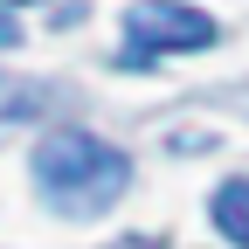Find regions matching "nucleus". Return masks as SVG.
Returning <instances> with one entry per match:
<instances>
[{
    "label": "nucleus",
    "instance_id": "1",
    "mask_svg": "<svg viewBox=\"0 0 249 249\" xmlns=\"http://www.w3.org/2000/svg\"><path fill=\"white\" fill-rule=\"evenodd\" d=\"M124 180H132L124 152L104 145V139H90V132H49L35 145V187L62 214H97L104 201L124 194Z\"/></svg>",
    "mask_w": 249,
    "mask_h": 249
},
{
    "label": "nucleus",
    "instance_id": "3",
    "mask_svg": "<svg viewBox=\"0 0 249 249\" xmlns=\"http://www.w3.org/2000/svg\"><path fill=\"white\" fill-rule=\"evenodd\" d=\"M214 229L249 249V180H229L222 194H214Z\"/></svg>",
    "mask_w": 249,
    "mask_h": 249
},
{
    "label": "nucleus",
    "instance_id": "5",
    "mask_svg": "<svg viewBox=\"0 0 249 249\" xmlns=\"http://www.w3.org/2000/svg\"><path fill=\"white\" fill-rule=\"evenodd\" d=\"M111 249H160V242H145V235H124V242H111Z\"/></svg>",
    "mask_w": 249,
    "mask_h": 249
},
{
    "label": "nucleus",
    "instance_id": "2",
    "mask_svg": "<svg viewBox=\"0 0 249 249\" xmlns=\"http://www.w3.org/2000/svg\"><path fill=\"white\" fill-rule=\"evenodd\" d=\"M214 42V21L201 7H187V0H132L124 7V70H145V62H160L173 49H208Z\"/></svg>",
    "mask_w": 249,
    "mask_h": 249
},
{
    "label": "nucleus",
    "instance_id": "6",
    "mask_svg": "<svg viewBox=\"0 0 249 249\" xmlns=\"http://www.w3.org/2000/svg\"><path fill=\"white\" fill-rule=\"evenodd\" d=\"M0 42H14V21H0Z\"/></svg>",
    "mask_w": 249,
    "mask_h": 249
},
{
    "label": "nucleus",
    "instance_id": "4",
    "mask_svg": "<svg viewBox=\"0 0 249 249\" xmlns=\"http://www.w3.org/2000/svg\"><path fill=\"white\" fill-rule=\"evenodd\" d=\"M35 111H49V90H42V83L0 76V118H35Z\"/></svg>",
    "mask_w": 249,
    "mask_h": 249
}]
</instances>
